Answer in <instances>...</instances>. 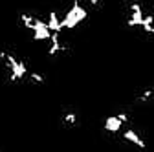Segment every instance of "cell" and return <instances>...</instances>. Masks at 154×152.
<instances>
[{
  "mask_svg": "<svg viewBox=\"0 0 154 152\" xmlns=\"http://www.w3.org/2000/svg\"><path fill=\"white\" fill-rule=\"evenodd\" d=\"M86 17H88V11L86 9H83L81 6H77L75 2H73V6L66 11V15L61 18V28H63V31L64 29H73L75 26H79L83 20H86Z\"/></svg>",
  "mask_w": 154,
  "mask_h": 152,
  "instance_id": "cell-1",
  "label": "cell"
},
{
  "mask_svg": "<svg viewBox=\"0 0 154 152\" xmlns=\"http://www.w3.org/2000/svg\"><path fill=\"white\" fill-rule=\"evenodd\" d=\"M123 126H125V125L118 119V116H108V117L105 119V123H103V128H105L106 132H110V134H118V132H121Z\"/></svg>",
  "mask_w": 154,
  "mask_h": 152,
  "instance_id": "cell-5",
  "label": "cell"
},
{
  "mask_svg": "<svg viewBox=\"0 0 154 152\" xmlns=\"http://www.w3.org/2000/svg\"><path fill=\"white\" fill-rule=\"evenodd\" d=\"M46 26L51 33H63V28H61V17L57 11H50L48 13V18H46Z\"/></svg>",
  "mask_w": 154,
  "mask_h": 152,
  "instance_id": "cell-4",
  "label": "cell"
},
{
  "mask_svg": "<svg viewBox=\"0 0 154 152\" xmlns=\"http://www.w3.org/2000/svg\"><path fill=\"white\" fill-rule=\"evenodd\" d=\"M152 24H154V22H152Z\"/></svg>",
  "mask_w": 154,
  "mask_h": 152,
  "instance_id": "cell-10",
  "label": "cell"
},
{
  "mask_svg": "<svg viewBox=\"0 0 154 152\" xmlns=\"http://www.w3.org/2000/svg\"><path fill=\"white\" fill-rule=\"evenodd\" d=\"M28 75H29V83H33V84H44V81H46V77L41 75L38 71H28Z\"/></svg>",
  "mask_w": 154,
  "mask_h": 152,
  "instance_id": "cell-7",
  "label": "cell"
},
{
  "mask_svg": "<svg viewBox=\"0 0 154 152\" xmlns=\"http://www.w3.org/2000/svg\"><path fill=\"white\" fill-rule=\"evenodd\" d=\"M154 97V88H149V90H145V92H141V96H138V103H147V101H150Z\"/></svg>",
  "mask_w": 154,
  "mask_h": 152,
  "instance_id": "cell-9",
  "label": "cell"
},
{
  "mask_svg": "<svg viewBox=\"0 0 154 152\" xmlns=\"http://www.w3.org/2000/svg\"><path fill=\"white\" fill-rule=\"evenodd\" d=\"M20 20H22L24 28L29 29V31H33V29L37 28V24L41 22L38 18H35V17H31V15H28V13H22V15H20Z\"/></svg>",
  "mask_w": 154,
  "mask_h": 152,
  "instance_id": "cell-6",
  "label": "cell"
},
{
  "mask_svg": "<svg viewBox=\"0 0 154 152\" xmlns=\"http://www.w3.org/2000/svg\"><path fill=\"white\" fill-rule=\"evenodd\" d=\"M33 35H31V39L33 41H37V42H48V39H50V35H51V31L48 29V26H46V22L44 20H41V22H38L37 24V28L31 31Z\"/></svg>",
  "mask_w": 154,
  "mask_h": 152,
  "instance_id": "cell-3",
  "label": "cell"
},
{
  "mask_svg": "<svg viewBox=\"0 0 154 152\" xmlns=\"http://www.w3.org/2000/svg\"><path fill=\"white\" fill-rule=\"evenodd\" d=\"M123 139L127 141V143H132L136 148H147V145H145V141L140 138V134L134 128H130V126H127V128H123Z\"/></svg>",
  "mask_w": 154,
  "mask_h": 152,
  "instance_id": "cell-2",
  "label": "cell"
},
{
  "mask_svg": "<svg viewBox=\"0 0 154 152\" xmlns=\"http://www.w3.org/2000/svg\"><path fill=\"white\" fill-rule=\"evenodd\" d=\"M63 123H64L66 126H75V125H77V114H75V112H68L66 116L63 117Z\"/></svg>",
  "mask_w": 154,
  "mask_h": 152,
  "instance_id": "cell-8",
  "label": "cell"
}]
</instances>
